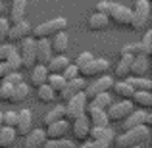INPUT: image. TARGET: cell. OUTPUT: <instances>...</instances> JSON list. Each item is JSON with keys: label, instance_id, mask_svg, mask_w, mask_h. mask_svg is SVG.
<instances>
[{"label": "cell", "instance_id": "34", "mask_svg": "<svg viewBox=\"0 0 152 148\" xmlns=\"http://www.w3.org/2000/svg\"><path fill=\"white\" fill-rule=\"evenodd\" d=\"M150 52H152V31L146 29V33L142 35V41L139 42V54L150 56Z\"/></svg>", "mask_w": 152, "mask_h": 148}, {"label": "cell", "instance_id": "23", "mask_svg": "<svg viewBox=\"0 0 152 148\" xmlns=\"http://www.w3.org/2000/svg\"><path fill=\"white\" fill-rule=\"evenodd\" d=\"M108 23L110 21H108L106 14H102V12H94L87 17V25H89L91 31H104L108 27Z\"/></svg>", "mask_w": 152, "mask_h": 148}, {"label": "cell", "instance_id": "32", "mask_svg": "<svg viewBox=\"0 0 152 148\" xmlns=\"http://www.w3.org/2000/svg\"><path fill=\"white\" fill-rule=\"evenodd\" d=\"M37 98H39V102H42V104H50L52 100L56 98V94H54V90L45 83V85H41L37 89Z\"/></svg>", "mask_w": 152, "mask_h": 148}, {"label": "cell", "instance_id": "17", "mask_svg": "<svg viewBox=\"0 0 152 148\" xmlns=\"http://www.w3.org/2000/svg\"><path fill=\"white\" fill-rule=\"evenodd\" d=\"M69 63H71V62H69V60H67L64 54H54V56L50 58V62L46 63L45 67H46V71H48V73H52V75H62V71L66 69Z\"/></svg>", "mask_w": 152, "mask_h": 148}, {"label": "cell", "instance_id": "29", "mask_svg": "<svg viewBox=\"0 0 152 148\" xmlns=\"http://www.w3.org/2000/svg\"><path fill=\"white\" fill-rule=\"evenodd\" d=\"M15 139H18V133L12 127H2L0 129V148H10L14 146Z\"/></svg>", "mask_w": 152, "mask_h": 148}, {"label": "cell", "instance_id": "42", "mask_svg": "<svg viewBox=\"0 0 152 148\" xmlns=\"http://www.w3.org/2000/svg\"><path fill=\"white\" fill-rule=\"evenodd\" d=\"M0 81H6V83H10V85H14V87H15L18 83H21V81H23V77L19 75V71H12L10 75H6V77L0 79Z\"/></svg>", "mask_w": 152, "mask_h": 148}, {"label": "cell", "instance_id": "45", "mask_svg": "<svg viewBox=\"0 0 152 148\" xmlns=\"http://www.w3.org/2000/svg\"><path fill=\"white\" fill-rule=\"evenodd\" d=\"M77 148H110V144H106V142H98V141H85L81 146Z\"/></svg>", "mask_w": 152, "mask_h": 148}, {"label": "cell", "instance_id": "41", "mask_svg": "<svg viewBox=\"0 0 152 148\" xmlns=\"http://www.w3.org/2000/svg\"><path fill=\"white\" fill-rule=\"evenodd\" d=\"M62 77L66 79V81H71V79H75V77H79V69L73 66V63H69V66L66 67V69L62 71Z\"/></svg>", "mask_w": 152, "mask_h": 148}, {"label": "cell", "instance_id": "48", "mask_svg": "<svg viewBox=\"0 0 152 148\" xmlns=\"http://www.w3.org/2000/svg\"><path fill=\"white\" fill-rule=\"evenodd\" d=\"M4 12V4H2V0H0V14Z\"/></svg>", "mask_w": 152, "mask_h": 148}, {"label": "cell", "instance_id": "30", "mask_svg": "<svg viewBox=\"0 0 152 148\" xmlns=\"http://www.w3.org/2000/svg\"><path fill=\"white\" fill-rule=\"evenodd\" d=\"M123 81H127L131 85V89L137 93V90H150L152 89V81L150 79H146V77H125Z\"/></svg>", "mask_w": 152, "mask_h": 148}, {"label": "cell", "instance_id": "44", "mask_svg": "<svg viewBox=\"0 0 152 148\" xmlns=\"http://www.w3.org/2000/svg\"><path fill=\"white\" fill-rule=\"evenodd\" d=\"M121 56H139V44H125L121 48Z\"/></svg>", "mask_w": 152, "mask_h": 148}, {"label": "cell", "instance_id": "35", "mask_svg": "<svg viewBox=\"0 0 152 148\" xmlns=\"http://www.w3.org/2000/svg\"><path fill=\"white\" fill-rule=\"evenodd\" d=\"M60 119H66V117H64V106L52 108L48 114L45 115V123H46V125H50V123H56V121H60Z\"/></svg>", "mask_w": 152, "mask_h": 148}, {"label": "cell", "instance_id": "11", "mask_svg": "<svg viewBox=\"0 0 152 148\" xmlns=\"http://www.w3.org/2000/svg\"><path fill=\"white\" fill-rule=\"evenodd\" d=\"M91 129H93V125H91V121H89L87 115H81V117H77V119L71 121V133H73L75 141L85 142L87 139H89V135H91Z\"/></svg>", "mask_w": 152, "mask_h": 148}, {"label": "cell", "instance_id": "33", "mask_svg": "<svg viewBox=\"0 0 152 148\" xmlns=\"http://www.w3.org/2000/svg\"><path fill=\"white\" fill-rule=\"evenodd\" d=\"M66 79L62 77V75H52V73H48V77H46V85L50 87L52 90H54V94H58L60 90L66 87Z\"/></svg>", "mask_w": 152, "mask_h": 148}, {"label": "cell", "instance_id": "14", "mask_svg": "<svg viewBox=\"0 0 152 148\" xmlns=\"http://www.w3.org/2000/svg\"><path fill=\"white\" fill-rule=\"evenodd\" d=\"M15 133L18 137H25L31 129H33V114L31 110H21L18 112V123H15Z\"/></svg>", "mask_w": 152, "mask_h": 148}, {"label": "cell", "instance_id": "1", "mask_svg": "<svg viewBox=\"0 0 152 148\" xmlns=\"http://www.w3.org/2000/svg\"><path fill=\"white\" fill-rule=\"evenodd\" d=\"M150 137V131L146 125H139L135 129L129 131H123L119 137H114V146L115 148H135V146H141L146 139Z\"/></svg>", "mask_w": 152, "mask_h": 148}, {"label": "cell", "instance_id": "9", "mask_svg": "<svg viewBox=\"0 0 152 148\" xmlns=\"http://www.w3.org/2000/svg\"><path fill=\"white\" fill-rule=\"evenodd\" d=\"M150 123H152V115L146 110H133L121 121V129L129 131V129H135V127H139V125H146V127H148Z\"/></svg>", "mask_w": 152, "mask_h": 148}, {"label": "cell", "instance_id": "2", "mask_svg": "<svg viewBox=\"0 0 152 148\" xmlns=\"http://www.w3.org/2000/svg\"><path fill=\"white\" fill-rule=\"evenodd\" d=\"M67 29V19L66 17H54L48 21L41 23L37 27H31V35H33L35 41H41V39H52L56 33Z\"/></svg>", "mask_w": 152, "mask_h": 148}, {"label": "cell", "instance_id": "20", "mask_svg": "<svg viewBox=\"0 0 152 148\" xmlns=\"http://www.w3.org/2000/svg\"><path fill=\"white\" fill-rule=\"evenodd\" d=\"M46 77H48V71H46L45 66H33L31 67V73H29V85L35 87V89H39L41 85H45L46 83Z\"/></svg>", "mask_w": 152, "mask_h": 148}, {"label": "cell", "instance_id": "37", "mask_svg": "<svg viewBox=\"0 0 152 148\" xmlns=\"http://www.w3.org/2000/svg\"><path fill=\"white\" fill-rule=\"evenodd\" d=\"M42 146H45V148H77V146H75V142H71V141H66V139H56V141H46Z\"/></svg>", "mask_w": 152, "mask_h": 148}, {"label": "cell", "instance_id": "27", "mask_svg": "<svg viewBox=\"0 0 152 148\" xmlns=\"http://www.w3.org/2000/svg\"><path fill=\"white\" fill-rule=\"evenodd\" d=\"M112 90H114V93L118 94L121 100H131V98H133V94H135V90L131 89V85H129L127 81H118V83L114 81Z\"/></svg>", "mask_w": 152, "mask_h": 148}, {"label": "cell", "instance_id": "6", "mask_svg": "<svg viewBox=\"0 0 152 148\" xmlns=\"http://www.w3.org/2000/svg\"><path fill=\"white\" fill-rule=\"evenodd\" d=\"M108 67H110V62L106 58H93L87 66L79 67V77H100V75H106Z\"/></svg>", "mask_w": 152, "mask_h": 148}, {"label": "cell", "instance_id": "4", "mask_svg": "<svg viewBox=\"0 0 152 148\" xmlns=\"http://www.w3.org/2000/svg\"><path fill=\"white\" fill-rule=\"evenodd\" d=\"M87 102H89V100H87L85 93H77L75 96H71V98L66 102V106H64V117H66L67 121H73V119L85 115V112H87Z\"/></svg>", "mask_w": 152, "mask_h": 148}, {"label": "cell", "instance_id": "40", "mask_svg": "<svg viewBox=\"0 0 152 148\" xmlns=\"http://www.w3.org/2000/svg\"><path fill=\"white\" fill-rule=\"evenodd\" d=\"M93 58H94V56L91 54V52H81V54H79L77 58H75V63H73V66H75V67H77V69H79V67L87 66V63H89V62H91V60H93Z\"/></svg>", "mask_w": 152, "mask_h": 148}, {"label": "cell", "instance_id": "19", "mask_svg": "<svg viewBox=\"0 0 152 148\" xmlns=\"http://www.w3.org/2000/svg\"><path fill=\"white\" fill-rule=\"evenodd\" d=\"M85 115L89 117L91 125L93 127H108V115H106V110H96V108H89L87 106V112Z\"/></svg>", "mask_w": 152, "mask_h": 148}, {"label": "cell", "instance_id": "22", "mask_svg": "<svg viewBox=\"0 0 152 148\" xmlns=\"http://www.w3.org/2000/svg\"><path fill=\"white\" fill-rule=\"evenodd\" d=\"M91 141H98V142H106V144H112L114 141V131L110 127H93L91 129Z\"/></svg>", "mask_w": 152, "mask_h": 148}, {"label": "cell", "instance_id": "18", "mask_svg": "<svg viewBox=\"0 0 152 148\" xmlns=\"http://www.w3.org/2000/svg\"><path fill=\"white\" fill-rule=\"evenodd\" d=\"M52 48H50V41L48 39H41L37 41V63L39 66H46L52 58Z\"/></svg>", "mask_w": 152, "mask_h": 148}, {"label": "cell", "instance_id": "12", "mask_svg": "<svg viewBox=\"0 0 152 148\" xmlns=\"http://www.w3.org/2000/svg\"><path fill=\"white\" fill-rule=\"evenodd\" d=\"M85 87H87L85 79H83V77H75V79H71V81L66 83V87H64V89L58 93V96H60V100L67 102V100H69L71 96H75L77 93H83V90H85Z\"/></svg>", "mask_w": 152, "mask_h": 148}, {"label": "cell", "instance_id": "38", "mask_svg": "<svg viewBox=\"0 0 152 148\" xmlns=\"http://www.w3.org/2000/svg\"><path fill=\"white\" fill-rule=\"evenodd\" d=\"M12 90H14V85H10L6 81H0V100L2 102H10Z\"/></svg>", "mask_w": 152, "mask_h": 148}, {"label": "cell", "instance_id": "26", "mask_svg": "<svg viewBox=\"0 0 152 148\" xmlns=\"http://www.w3.org/2000/svg\"><path fill=\"white\" fill-rule=\"evenodd\" d=\"M29 96V85H25V83H18V85L14 87V90H12V96H10V104H21L25 102V98Z\"/></svg>", "mask_w": 152, "mask_h": 148}, {"label": "cell", "instance_id": "21", "mask_svg": "<svg viewBox=\"0 0 152 148\" xmlns=\"http://www.w3.org/2000/svg\"><path fill=\"white\" fill-rule=\"evenodd\" d=\"M50 41V48H52V54H64V52L67 50V44H69V39H67L66 31H60V33H56Z\"/></svg>", "mask_w": 152, "mask_h": 148}, {"label": "cell", "instance_id": "36", "mask_svg": "<svg viewBox=\"0 0 152 148\" xmlns=\"http://www.w3.org/2000/svg\"><path fill=\"white\" fill-rule=\"evenodd\" d=\"M4 62H6L14 71H19V69H21V58H19V52L15 50V48H12V52L8 54V58L4 60Z\"/></svg>", "mask_w": 152, "mask_h": 148}, {"label": "cell", "instance_id": "50", "mask_svg": "<svg viewBox=\"0 0 152 148\" xmlns=\"http://www.w3.org/2000/svg\"><path fill=\"white\" fill-rule=\"evenodd\" d=\"M135 148H141V146H135Z\"/></svg>", "mask_w": 152, "mask_h": 148}, {"label": "cell", "instance_id": "3", "mask_svg": "<svg viewBox=\"0 0 152 148\" xmlns=\"http://www.w3.org/2000/svg\"><path fill=\"white\" fill-rule=\"evenodd\" d=\"M150 19V2L148 0H135V8L131 10L129 27L135 31H145Z\"/></svg>", "mask_w": 152, "mask_h": 148}, {"label": "cell", "instance_id": "13", "mask_svg": "<svg viewBox=\"0 0 152 148\" xmlns=\"http://www.w3.org/2000/svg\"><path fill=\"white\" fill-rule=\"evenodd\" d=\"M67 131H69V121L67 119H60V121L56 123H50V125H46V141H56V139H64L67 135Z\"/></svg>", "mask_w": 152, "mask_h": 148}, {"label": "cell", "instance_id": "16", "mask_svg": "<svg viewBox=\"0 0 152 148\" xmlns=\"http://www.w3.org/2000/svg\"><path fill=\"white\" fill-rule=\"evenodd\" d=\"M46 142V135L42 129H31L23 137V146L21 148H41Z\"/></svg>", "mask_w": 152, "mask_h": 148}, {"label": "cell", "instance_id": "5", "mask_svg": "<svg viewBox=\"0 0 152 148\" xmlns=\"http://www.w3.org/2000/svg\"><path fill=\"white\" fill-rule=\"evenodd\" d=\"M19 58H21V67L31 69L37 66V41L31 37L21 41V50H19Z\"/></svg>", "mask_w": 152, "mask_h": 148}, {"label": "cell", "instance_id": "24", "mask_svg": "<svg viewBox=\"0 0 152 148\" xmlns=\"http://www.w3.org/2000/svg\"><path fill=\"white\" fill-rule=\"evenodd\" d=\"M27 12V0H12V8H10V21L18 23L25 17Z\"/></svg>", "mask_w": 152, "mask_h": 148}, {"label": "cell", "instance_id": "8", "mask_svg": "<svg viewBox=\"0 0 152 148\" xmlns=\"http://www.w3.org/2000/svg\"><path fill=\"white\" fill-rule=\"evenodd\" d=\"M112 85H114V79L108 77V75H100V77H96L91 85H87L83 93H85L87 100H91V98L96 96V94H100V93H110Z\"/></svg>", "mask_w": 152, "mask_h": 148}, {"label": "cell", "instance_id": "47", "mask_svg": "<svg viewBox=\"0 0 152 148\" xmlns=\"http://www.w3.org/2000/svg\"><path fill=\"white\" fill-rule=\"evenodd\" d=\"M12 71H14V69H12V67L8 66L6 62H0V79H4L6 75H10Z\"/></svg>", "mask_w": 152, "mask_h": 148}, {"label": "cell", "instance_id": "10", "mask_svg": "<svg viewBox=\"0 0 152 148\" xmlns=\"http://www.w3.org/2000/svg\"><path fill=\"white\" fill-rule=\"evenodd\" d=\"M29 35H31V25L25 19H21V21H18V23H10L6 41H10L12 44H14V42H21L23 39H27Z\"/></svg>", "mask_w": 152, "mask_h": 148}, {"label": "cell", "instance_id": "15", "mask_svg": "<svg viewBox=\"0 0 152 148\" xmlns=\"http://www.w3.org/2000/svg\"><path fill=\"white\" fill-rule=\"evenodd\" d=\"M150 69V62H148V56H133V62H131V69L129 75L131 77H146Z\"/></svg>", "mask_w": 152, "mask_h": 148}, {"label": "cell", "instance_id": "46", "mask_svg": "<svg viewBox=\"0 0 152 148\" xmlns=\"http://www.w3.org/2000/svg\"><path fill=\"white\" fill-rule=\"evenodd\" d=\"M12 48H14L12 44H0V62H4V60L8 58V54L12 52Z\"/></svg>", "mask_w": 152, "mask_h": 148}, {"label": "cell", "instance_id": "31", "mask_svg": "<svg viewBox=\"0 0 152 148\" xmlns=\"http://www.w3.org/2000/svg\"><path fill=\"white\" fill-rule=\"evenodd\" d=\"M112 104V98L108 93H100L96 94L94 98H91L89 102H87V106L89 108H96V110H108V106Z\"/></svg>", "mask_w": 152, "mask_h": 148}, {"label": "cell", "instance_id": "49", "mask_svg": "<svg viewBox=\"0 0 152 148\" xmlns=\"http://www.w3.org/2000/svg\"><path fill=\"white\" fill-rule=\"evenodd\" d=\"M2 127H4V125H2V114H0V129H2Z\"/></svg>", "mask_w": 152, "mask_h": 148}, {"label": "cell", "instance_id": "25", "mask_svg": "<svg viewBox=\"0 0 152 148\" xmlns=\"http://www.w3.org/2000/svg\"><path fill=\"white\" fill-rule=\"evenodd\" d=\"M131 62H133V56H121L119 58V62L115 63V77L119 79V81H123L125 77H129V69H131Z\"/></svg>", "mask_w": 152, "mask_h": 148}, {"label": "cell", "instance_id": "7", "mask_svg": "<svg viewBox=\"0 0 152 148\" xmlns=\"http://www.w3.org/2000/svg\"><path fill=\"white\" fill-rule=\"evenodd\" d=\"M135 110V106L131 104V100H121L119 104H110L108 106V121H115V123H121L131 112Z\"/></svg>", "mask_w": 152, "mask_h": 148}, {"label": "cell", "instance_id": "28", "mask_svg": "<svg viewBox=\"0 0 152 148\" xmlns=\"http://www.w3.org/2000/svg\"><path fill=\"white\" fill-rule=\"evenodd\" d=\"M131 104L137 108H150L152 106V94L150 90H137L131 98Z\"/></svg>", "mask_w": 152, "mask_h": 148}, {"label": "cell", "instance_id": "39", "mask_svg": "<svg viewBox=\"0 0 152 148\" xmlns=\"http://www.w3.org/2000/svg\"><path fill=\"white\" fill-rule=\"evenodd\" d=\"M15 123H18V114H15V112H6V114H2V125L4 127H12V129H14Z\"/></svg>", "mask_w": 152, "mask_h": 148}, {"label": "cell", "instance_id": "43", "mask_svg": "<svg viewBox=\"0 0 152 148\" xmlns=\"http://www.w3.org/2000/svg\"><path fill=\"white\" fill-rule=\"evenodd\" d=\"M8 29H10V21L4 19V17H0V44H4V41H6Z\"/></svg>", "mask_w": 152, "mask_h": 148}]
</instances>
